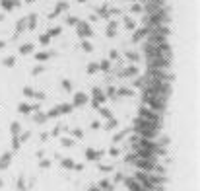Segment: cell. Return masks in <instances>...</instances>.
<instances>
[{
	"instance_id": "cell-1",
	"label": "cell",
	"mask_w": 200,
	"mask_h": 191,
	"mask_svg": "<svg viewBox=\"0 0 200 191\" xmlns=\"http://www.w3.org/2000/svg\"><path fill=\"white\" fill-rule=\"evenodd\" d=\"M138 115H140L142 119H146V121H155V123H159V111L142 107V109H138Z\"/></svg>"
},
{
	"instance_id": "cell-2",
	"label": "cell",
	"mask_w": 200,
	"mask_h": 191,
	"mask_svg": "<svg viewBox=\"0 0 200 191\" xmlns=\"http://www.w3.org/2000/svg\"><path fill=\"white\" fill-rule=\"evenodd\" d=\"M76 29H78V35L82 37V39H88V37H91L93 35V31H91V27L88 22H78L76 24Z\"/></svg>"
},
{
	"instance_id": "cell-3",
	"label": "cell",
	"mask_w": 200,
	"mask_h": 191,
	"mask_svg": "<svg viewBox=\"0 0 200 191\" xmlns=\"http://www.w3.org/2000/svg\"><path fill=\"white\" fill-rule=\"evenodd\" d=\"M103 154H105L103 148H99V150L88 148V150H86V160H88V162H99V160L103 158Z\"/></svg>"
},
{
	"instance_id": "cell-4",
	"label": "cell",
	"mask_w": 200,
	"mask_h": 191,
	"mask_svg": "<svg viewBox=\"0 0 200 191\" xmlns=\"http://www.w3.org/2000/svg\"><path fill=\"white\" fill-rule=\"evenodd\" d=\"M123 181H124V187L128 191H150V189H146V187H142V183L136 181L134 178H124Z\"/></svg>"
},
{
	"instance_id": "cell-5",
	"label": "cell",
	"mask_w": 200,
	"mask_h": 191,
	"mask_svg": "<svg viewBox=\"0 0 200 191\" xmlns=\"http://www.w3.org/2000/svg\"><path fill=\"white\" fill-rule=\"evenodd\" d=\"M91 94H93V99H91V106L95 107V109H97L99 106H101V103H105V99H107V96H105V94L101 92L99 88H93V92H91Z\"/></svg>"
},
{
	"instance_id": "cell-6",
	"label": "cell",
	"mask_w": 200,
	"mask_h": 191,
	"mask_svg": "<svg viewBox=\"0 0 200 191\" xmlns=\"http://www.w3.org/2000/svg\"><path fill=\"white\" fill-rule=\"evenodd\" d=\"M88 101H90L88 94H84V92H78V94H74V101H72V106H74V107H82L84 103H88Z\"/></svg>"
},
{
	"instance_id": "cell-7",
	"label": "cell",
	"mask_w": 200,
	"mask_h": 191,
	"mask_svg": "<svg viewBox=\"0 0 200 191\" xmlns=\"http://www.w3.org/2000/svg\"><path fill=\"white\" fill-rule=\"evenodd\" d=\"M152 31L150 27H140V29H134V35H132V41L138 43V41H142L144 37H148V33Z\"/></svg>"
},
{
	"instance_id": "cell-8",
	"label": "cell",
	"mask_w": 200,
	"mask_h": 191,
	"mask_svg": "<svg viewBox=\"0 0 200 191\" xmlns=\"http://www.w3.org/2000/svg\"><path fill=\"white\" fill-rule=\"evenodd\" d=\"M10 162H12V152H4L0 156V170H6L10 166Z\"/></svg>"
},
{
	"instance_id": "cell-9",
	"label": "cell",
	"mask_w": 200,
	"mask_h": 191,
	"mask_svg": "<svg viewBox=\"0 0 200 191\" xmlns=\"http://www.w3.org/2000/svg\"><path fill=\"white\" fill-rule=\"evenodd\" d=\"M97 187H99L101 191H113V189H115V183L109 181V179H101V181L97 183Z\"/></svg>"
},
{
	"instance_id": "cell-10",
	"label": "cell",
	"mask_w": 200,
	"mask_h": 191,
	"mask_svg": "<svg viewBox=\"0 0 200 191\" xmlns=\"http://www.w3.org/2000/svg\"><path fill=\"white\" fill-rule=\"evenodd\" d=\"M117 127H119V119L117 117H111V119H107V123H105V131H115Z\"/></svg>"
},
{
	"instance_id": "cell-11",
	"label": "cell",
	"mask_w": 200,
	"mask_h": 191,
	"mask_svg": "<svg viewBox=\"0 0 200 191\" xmlns=\"http://www.w3.org/2000/svg\"><path fill=\"white\" fill-rule=\"evenodd\" d=\"M123 76H126V78H128V76H138V66H136V65L126 66V68H124V72H123Z\"/></svg>"
},
{
	"instance_id": "cell-12",
	"label": "cell",
	"mask_w": 200,
	"mask_h": 191,
	"mask_svg": "<svg viewBox=\"0 0 200 191\" xmlns=\"http://www.w3.org/2000/svg\"><path fill=\"white\" fill-rule=\"evenodd\" d=\"M72 109H74V106H72V103H62V106H58L60 115H68V113H72Z\"/></svg>"
},
{
	"instance_id": "cell-13",
	"label": "cell",
	"mask_w": 200,
	"mask_h": 191,
	"mask_svg": "<svg viewBox=\"0 0 200 191\" xmlns=\"http://www.w3.org/2000/svg\"><path fill=\"white\" fill-rule=\"evenodd\" d=\"M60 146H62V148H72V146H74V138L62 137V138H60Z\"/></svg>"
},
{
	"instance_id": "cell-14",
	"label": "cell",
	"mask_w": 200,
	"mask_h": 191,
	"mask_svg": "<svg viewBox=\"0 0 200 191\" xmlns=\"http://www.w3.org/2000/svg\"><path fill=\"white\" fill-rule=\"evenodd\" d=\"M60 166H62L64 170H72V168H74V160L72 158H60Z\"/></svg>"
},
{
	"instance_id": "cell-15",
	"label": "cell",
	"mask_w": 200,
	"mask_h": 191,
	"mask_svg": "<svg viewBox=\"0 0 200 191\" xmlns=\"http://www.w3.org/2000/svg\"><path fill=\"white\" fill-rule=\"evenodd\" d=\"M97 109H99V115H101L103 119H111V117H113V111H111L109 107H97Z\"/></svg>"
},
{
	"instance_id": "cell-16",
	"label": "cell",
	"mask_w": 200,
	"mask_h": 191,
	"mask_svg": "<svg viewBox=\"0 0 200 191\" xmlns=\"http://www.w3.org/2000/svg\"><path fill=\"white\" fill-rule=\"evenodd\" d=\"M124 27H126L128 31H134V29H136V22L132 20V18H128V16H126V18H124Z\"/></svg>"
},
{
	"instance_id": "cell-17",
	"label": "cell",
	"mask_w": 200,
	"mask_h": 191,
	"mask_svg": "<svg viewBox=\"0 0 200 191\" xmlns=\"http://www.w3.org/2000/svg\"><path fill=\"white\" fill-rule=\"evenodd\" d=\"M115 33H117V24H115V22H109V26H107V31H105V35H107V37H113Z\"/></svg>"
},
{
	"instance_id": "cell-18",
	"label": "cell",
	"mask_w": 200,
	"mask_h": 191,
	"mask_svg": "<svg viewBox=\"0 0 200 191\" xmlns=\"http://www.w3.org/2000/svg\"><path fill=\"white\" fill-rule=\"evenodd\" d=\"M126 135H128V129H124V131H121V133H117L115 137H113V142H115V144H117V142H121V140H123V138L126 137Z\"/></svg>"
},
{
	"instance_id": "cell-19",
	"label": "cell",
	"mask_w": 200,
	"mask_h": 191,
	"mask_svg": "<svg viewBox=\"0 0 200 191\" xmlns=\"http://www.w3.org/2000/svg\"><path fill=\"white\" fill-rule=\"evenodd\" d=\"M51 166H52V162L49 158H41V160H39V168H41V170H49Z\"/></svg>"
},
{
	"instance_id": "cell-20",
	"label": "cell",
	"mask_w": 200,
	"mask_h": 191,
	"mask_svg": "<svg viewBox=\"0 0 200 191\" xmlns=\"http://www.w3.org/2000/svg\"><path fill=\"white\" fill-rule=\"evenodd\" d=\"M72 138H74V140H80V138H84V131H82L80 127L72 129Z\"/></svg>"
},
{
	"instance_id": "cell-21",
	"label": "cell",
	"mask_w": 200,
	"mask_h": 191,
	"mask_svg": "<svg viewBox=\"0 0 200 191\" xmlns=\"http://www.w3.org/2000/svg\"><path fill=\"white\" fill-rule=\"evenodd\" d=\"M126 59L132 60V63H138V60H140V55L136 53V51H126Z\"/></svg>"
},
{
	"instance_id": "cell-22",
	"label": "cell",
	"mask_w": 200,
	"mask_h": 191,
	"mask_svg": "<svg viewBox=\"0 0 200 191\" xmlns=\"http://www.w3.org/2000/svg\"><path fill=\"white\" fill-rule=\"evenodd\" d=\"M117 94H119V96H123V98H130V96H134V92L128 90V88H121V90H117Z\"/></svg>"
},
{
	"instance_id": "cell-23",
	"label": "cell",
	"mask_w": 200,
	"mask_h": 191,
	"mask_svg": "<svg viewBox=\"0 0 200 191\" xmlns=\"http://www.w3.org/2000/svg\"><path fill=\"white\" fill-rule=\"evenodd\" d=\"M99 70H103V72H107V70H111V60L103 59L101 63H99Z\"/></svg>"
},
{
	"instance_id": "cell-24",
	"label": "cell",
	"mask_w": 200,
	"mask_h": 191,
	"mask_svg": "<svg viewBox=\"0 0 200 191\" xmlns=\"http://www.w3.org/2000/svg\"><path fill=\"white\" fill-rule=\"evenodd\" d=\"M51 57H52V53H35V59H37L39 63H43V60L51 59Z\"/></svg>"
},
{
	"instance_id": "cell-25",
	"label": "cell",
	"mask_w": 200,
	"mask_h": 191,
	"mask_svg": "<svg viewBox=\"0 0 200 191\" xmlns=\"http://www.w3.org/2000/svg\"><path fill=\"white\" fill-rule=\"evenodd\" d=\"M19 146H21V142H19V135H14V137H12V150H19Z\"/></svg>"
},
{
	"instance_id": "cell-26",
	"label": "cell",
	"mask_w": 200,
	"mask_h": 191,
	"mask_svg": "<svg viewBox=\"0 0 200 191\" xmlns=\"http://www.w3.org/2000/svg\"><path fill=\"white\" fill-rule=\"evenodd\" d=\"M45 121H47V115H45V113L35 111V123H39V125H41V123H45Z\"/></svg>"
},
{
	"instance_id": "cell-27",
	"label": "cell",
	"mask_w": 200,
	"mask_h": 191,
	"mask_svg": "<svg viewBox=\"0 0 200 191\" xmlns=\"http://www.w3.org/2000/svg\"><path fill=\"white\" fill-rule=\"evenodd\" d=\"M99 70V63H90L88 65V74H95Z\"/></svg>"
},
{
	"instance_id": "cell-28",
	"label": "cell",
	"mask_w": 200,
	"mask_h": 191,
	"mask_svg": "<svg viewBox=\"0 0 200 191\" xmlns=\"http://www.w3.org/2000/svg\"><path fill=\"white\" fill-rule=\"evenodd\" d=\"M45 115H47V119H57L58 115H60V111H58V107H54V109H51V111H47Z\"/></svg>"
},
{
	"instance_id": "cell-29",
	"label": "cell",
	"mask_w": 200,
	"mask_h": 191,
	"mask_svg": "<svg viewBox=\"0 0 200 191\" xmlns=\"http://www.w3.org/2000/svg\"><path fill=\"white\" fill-rule=\"evenodd\" d=\"M23 96H26V98H35V90H33L31 86H26V88H23Z\"/></svg>"
},
{
	"instance_id": "cell-30",
	"label": "cell",
	"mask_w": 200,
	"mask_h": 191,
	"mask_svg": "<svg viewBox=\"0 0 200 191\" xmlns=\"http://www.w3.org/2000/svg\"><path fill=\"white\" fill-rule=\"evenodd\" d=\"M31 51H33V45H31V43H26V45L19 49V53H21V55H29Z\"/></svg>"
},
{
	"instance_id": "cell-31",
	"label": "cell",
	"mask_w": 200,
	"mask_h": 191,
	"mask_svg": "<svg viewBox=\"0 0 200 191\" xmlns=\"http://www.w3.org/2000/svg\"><path fill=\"white\" fill-rule=\"evenodd\" d=\"M18 111H19V113H23V115H27V113L31 111V106H27V103H19Z\"/></svg>"
},
{
	"instance_id": "cell-32",
	"label": "cell",
	"mask_w": 200,
	"mask_h": 191,
	"mask_svg": "<svg viewBox=\"0 0 200 191\" xmlns=\"http://www.w3.org/2000/svg\"><path fill=\"white\" fill-rule=\"evenodd\" d=\"M10 131H12V135H19V131H21V125L14 121L12 125H10Z\"/></svg>"
},
{
	"instance_id": "cell-33",
	"label": "cell",
	"mask_w": 200,
	"mask_h": 191,
	"mask_svg": "<svg viewBox=\"0 0 200 191\" xmlns=\"http://www.w3.org/2000/svg\"><path fill=\"white\" fill-rule=\"evenodd\" d=\"M60 31H62V27H52V29H49V37H58L60 35Z\"/></svg>"
},
{
	"instance_id": "cell-34",
	"label": "cell",
	"mask_w": 200,
	"mask_h": 191,
	"mask_svg": "<svg viewBox=\"0 0 200 191\" xmlns=\"http://www.w3.org/2000/svg\"><path fill=\"white\" fill-rule=\"evenodd\" d=\"M82 49H84L86 53H91V51H93V45H91L90 41H82Z\"/></svg>"
},
{
	"instance_id": "cell-35",
	"label": "cell",
	"mask_w": 200,
	"mask_h": 191,
	"mask_svg": "<svg viewBox=\"0 0 200 191\" xmlns=\"http://www.w3.org/2000/svg\"><path fill=\"white\" fill-rule=\"evenodd\" d=\"M119 154H121V150H119V146H111V148H109V156H111V158H117Z\"/></svg>"
},
{
	"instance_id": "cell-36",
	"label": "cell",
	"mask_w": 200,
	"mask_h": 191,
	"mask_svg": "<svg viewBox=\"0 0 200 191\" xmlns=\"http://www.w3.org/2000/svg\"><path fill=\"white\" fill-rule=\"evenodd\" d=\"M130 12H132V14H140V12H144V6H140V4H132V6H130Z\"/></svg>"
},
{
	"instance_id": "cell-37",
	"label": "cell",
	"mask_w": 200,
	"mask_h": 191,
	"mask_svg": "<svg viewBox=\"0 0 200 191\" xmlns=\"http://www.w3.org/2000/svg\"><path fill=\"white\" fill-rule=\"evenodd\" d=\"M60 131H62V125H57V127H54V129H52L51 133H49V135H51L52 138H57L58 135H60Z\"/></svg>"
},
{
	"instance_id": "cell-38",
	"label": "cell",
	"mask_w": 200,
	"mask_h": 191,
	"mask_svg": "<svg viewBox=\"0 0 200 191\" xmlns=\"http://www.w3.org/2000/svg\"><path fill=\"white\" fill-rule=\"evenodd\" d=\"M2 8H4V10H12V8H14V0H2Z\"/></svg>"
},
{
	"instance_id": "cell-39",
	"label": "cell",
	"mask_w": 200,
	"mask_h": 191,
	"mask_svg": "<svg viewBox=\"0 0 200 191\" xmlns=\"http://www.w3.org/2000/svg\"><path fill=\"white\" fill-rule=\"evenodd\" d=\"M107 98H117V88L115 86H111V88H107V94H105Z\"/></svg>"
},
{
	"instance_id": "cell-40",
	"label": "cell",
	"mask_w": 200,
	"mask_h": 191,
	"mask_svg": "<svg viewBox=\"0 0 200 191\" xmlns=\"http://www.w3.org/2000/svg\"><path fill=\"white\" fill-rule=\"evenodd\" d=\"M78 22H80V20H78L76 16H68V18H66V24H68V26H72V27L76 26Z\"/></svg>"
},
{
	"instance_id": "cell-41",
	"label": "cell",
	"mask_w": 200,
	"mask_h": 191,
	"mask_svg": "<svg viewBox=\"0 0 200 191\" xmlns=\"http://www.w3.org/2000/svg\"><path fill=\"white\" fill-rule=\"evenodd\" d=\"M97 168H99V172H103V174H111V172H113V166H103V164H99Z\"/></svg>"
},
{
	"instance_id": "cell-42",
	"label": "cell",
	"mask_w": 200,
	"mask_h": 191,
	"mask_svg": "<svg viewBox=\"0 0 200 191\" xmlns=\"http://www.w3.org/2000/svg\"><path fill=\"white\" fill-rule=\"evenodd\" d=\"M27 189V185H26V181H23V176L18 179V191H26Z\"/></svg>"
},
{
	"instance_id": "cell-43",
	"label": "cell",
	"mask_w": 200,
	"mask_h": 191,
	"mask_svg": "<svg viewBox=\"0 0 200 191\" xmlns=\"http://www.w3.org/2000/svg\"><path fill=\"white\" fill-rule=\"evenodd\" d=\"M39 41H41V45H49V41H51V37H49V33H43V35L39 37Z\"/></svg>"
},
{
	"instance_id": "cell-44",
	"label": "cell",
	"mask_w": 200,
	"mask_h": 191,
	"mask_svg": "<svg viewBox=\"0 0 200 191\" xmlns=\"http://www.w3.org/2000/svg\"><path fill=\"white\" fill-rule=\"evenodd\" d=\"M35 26H37V18H35V14H31L29 16V29H33Z\"/></svg>"
},
{
	"instance_id": "cell-45",
	"label": "cell",
	"mask_w": 200,
	"mask_h": 191,
	"mask_svg": "<svg viewBox=\"0 0 200 191\" xmlns=\"http://www.w3.org/2000/svg\"><path fill=\"white\" fill-rule=\"evenodd\" d=\"M62 88H64L66 92H72V82L70 80H62Z\"/></svg>"
},
{
	"instance_id": "cell-46",
	"label": "cell",
	"mask_w": 200,
	"mask_h": 191,
	"mask_svg": "<svg viewBox=\"0 0 200 191\" xmlns=\"http://www.w3.org/2000/svg\"><path fill=\"white\" fill-rule=\"evenodd\" d=\"M31 72H33V74H41V72H45V66H43V65H37V66H35V68L31 70Z\"/></svg>"
},
{
	"instance_id": "cell-47",
	"label": "cell",
	"mask_w": 200,
	"mask_h": 191,
	"mask_svg": "<svg viewBox=\"0 0 200 191\" xmlns=\"http://www.w3.org/2000/svg\"><path fill=\"white\" fill-rule=\"evenodd\" d=\"M123 179H124V176L121 174V172H117V174H115V181H113V183H121Z\"/></svg>"
},
{
	"instance_id": "cell-48",
	"label": "cell",
	"mask_w": 200,
	"mask_h": 191,
	"mask_svg": "<svg viewBox=\"0 0 200 191\" xmlns=\"http://www.w3.org/2000/svg\"><path fill=\"white\" fill-rule=\"evenodd\" d=\"M29 137H31V133H29V131H27V133H23V135L19 137V142H26V140H27Z\"/></svg>"
},
{
	"instance_id": "cell-49",
	"label": "cell",
	"mask_w": 200,
	"mask_h": 191,
	"mask_svg": "<svg viewBox=\"0 0 200 191\" xmlns=\"http://www.w3.org/2000/svg\"><path fill=\"white\" fill-rule=\"evenodd\" d=\"M14 63H16V59H14V57H8V59L4 60V65H6V66H14Z\"/></svg>"
},
{
	"instance_id": "cell-50",
	"label": "cell",
	"mask_w": 200,
	"mask_h": 191,
	"mask_svg": "<svg viewBox=\"0 0 200 191\" xmlns=\"http://www.w3.org/2000/svg\"><path fill=\"white\" fill-rule=\"evenodd\" d=\"M90 127H91V131H97V129H101V123H99V121H93Z\"/></svg>"
},
{
	"instance_id": "cell-51",
	"label": "cell",
	"mask_w": 200,
	"mask_h": 191,
	"mask_svg": "<svg viewBox=\"0 0 200 191\" xmlns=\"http://www.w3.org/2000/svg\"><path fill=\"white\" fill-rule=\"evenodd\" d=\"M84 168H86L84 164H74V168H72V170H74V172H84Z\"/></svg>"
},
{
	"instance_id": "cell-52",
	"label": "cell",
	"mask_w": 200,
	"mask_h": 191,
	"mask_svg": "<svg viewBox=\"0 0 200 191\" xmlns=\"http://www.w3.org/2000/svg\"><path fill=\"white\" fill-rule=\"evenodd\" d=\"M49 137H51L49 133H41V142H47V140H49Z\"/></svg>"
},
{
	"instance_id": "cell-53",
	"label": "cell",
	"mask_w": 200,
	"mask_h": 191,
	"mask_svg": "<svg viewBox=\"0 0 200 191\" xmlns=\"http://www.w3.org/2000/svg\"><path fill=\"white\" fill-rule=\"evenodd\" d=\"M23 27H26V20L18 22V31H23Z\"/></svg>"
},
{
	"instance_id": "cell-54",
	"label": "cell",
	"mask_w": 200,
	"mask_h": 191,
	"mask_svg": "<svg viewBox=\"0 0 200 191\" xmlns=\"http://www.w3.org/2000/svg\"><path fill=\"white\" fill-rule=\"evenodd\" d=\"M35 98H37L39 101H43V99H45V94H43V92H35Z\"/></svg>"
},
{
	"instance_id": "cell-55",
	"label": "cell",
	"mask_w": 200,
	"mask_h": 191,
	"mask_svg": "<svg viewBox=\"0 0 200 191\" xmlns=\"http://www.w3.org/2000/svg\"><path fill=\"white\" fill-rule=\"evenodd\" d=\"M109 57H111V59H119V53L113 49V51H109Z\"/></svg>"
},
{
	"instance_id": "cell-56",
	"label": "cell",
	"mask_w": 200,
	"mask_h": 191,
	"mask_svg": "<svg viewBox=\"0 0 200 191\" xmlns=\"http://www.w3.org/2000/svg\"><path fill=\"white\" fill-rule=\"evenodd\" d=\"M35 156L41 160V158H45V152H43V150H37V154H35Z\"/></svg>"
},
{
	"instance_id": "cell-57",
	"label": "cell",
	"mask_w": 200,
	"mask_h": 191,
	"mask_svg": "<svg viewBox=\"0 0 200 191\" xmlns=\"http://www.w3.org/2000/svg\"><path fill=\"white\" fill-rule=\"evenodd\" d=\"M88 191H101V189H99L97 185H91V187H88Z\"/></svg>"
},
{
	"instance_id": "cell-58",
	"label": "cell",
	"mask_w": 200,
	"mask_h": 191,
	"mask_svg": "<svg viewBox=\"0 0 200 191\" xmlns=\"http://www.w3.org/2000/svg\"><path fill=\"white\" fill-rule=\"evenodd\" d=\"M2 47H4V41H0V49H2Z\"/></svg>"
},
{
	"instance_id": "cell-59",
	"label": "cell",
	"mask_w": 200,
	"mask_h": 191,
	"mask_svg": "<svg viewBox=\"0 0 200 191\" xmlns=\"http://www.w3.org/2000/svg\"><path fill=\"white\" fill-rule=\"evenodd\" d=\"M2 185H4V181H2V179H0V187H2Z\"/></svg>"
},
{
	"instance_id": "cell-60",
	"label": "cell",
	"mask_w": 200,
	"mask_h": 191,
	"mask_svg": "<svg viewBox=\"0 0 200 191\" xmlns=\"http://www.w3.org/2000/svg\"><path fill=\"white\" fill-rule=\"evenodd\" d=\"M80 2H86V0H80Z\"/></svg>"
}]
</instances>
